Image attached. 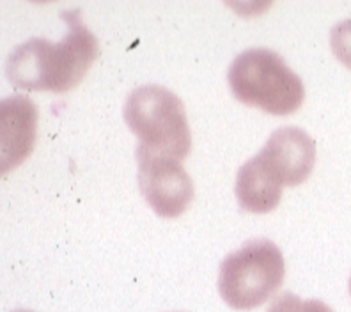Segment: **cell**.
I'll return each mask as SVG.
<instances>
[{"label": "cell", "mask_w": 351, "mask_h": 312, "mask_svg": "<svg viewBox=\"0 0 351 312\" xmlns=\"http://www.w3.org/2000/svg\"><path fill=\"white\" fill-rule=\"evenodd\" d=\"M68 34L59 43L30 38L18 45L5 62V77L23 91L66 93L86 77L99 53L96 36L84 25L80 9L64 11Z\"/></svg>", "instance_id": "cell-1"}, {"label": "cell", "mask_w": 351, "mask_h": 312, "mask_svg": "<svg viewBox=\"0 0 351 312\" xmlns=\"http://www.w3.org/2000/svg\"><path fill=\"white\" fill-rule=\"evenodd\" d=\"M227 82L238 101L275 116H287L302 107L305 87L286 60L270 48H249L234 57Z\"/></svg>", "instance_id": "cell-2"}, {"label": "cell", "mask_w": 351, "mask_h": 312, "mask_svg": "<svg viewBox=\"0 0 351 312\" xmlns=\"http://www.w3.org/2000/svg\"><path fill=\"white\" fill-rule=\"evenodd\" d=\"M126 124L141 147L183 160L192 145L189 117L180 96L158 84L133 89L123 110Z\"/></svg>", "instance_id": "cell-3"}, {"label": "cell", "mask_w": 351, "mask_h": 312, "mask_svg": "<svg viewBox=\"0 0 351 312\" xmlns=\"http://www.w3.org/2000/svg\"><path fill=\"white\" fill-rule=\"evenodd\" d=\"M284 275L280 248L268 238H254L220 263L219 293L234 311H252L277 293Z\"/></svg>", "instance_id": "cell-4"}, {"label": "cell", "mask_w": 351, "mask_h": 312, "mask_svg": "<svg viewBox=\"0 0 351 312\" xmlns=\"http://www.w3.org/2000/svg\"><path fill=\"white\" fill-rule=\"evenodd\" d=\"M137 180L147 204L158 217H180L193 199V183L180 160L137 145Z\"/></svg>", "instance_id": "cell-5"}, {"label": "cell", "mask_w": 351, "mask_h": 312, "mask_svg": "<svg viewBox=\"0 0 351 312\" xmlns=\"http://www.w3.org/2000/svg\"><path fill=\"white\" fill-rule=\"evenodd\" d=\"M270 174L282 187H298L316 163V142L298 126H280L257 153Z\"/></svg>", "instance_id": "cell-6"}, {"label": "cell", "mask_w": 351, "mask_h": 312, "mask_svg": "<svg viewBox=\"0 0 351 312\" xmlns=\"http://www.w3.org/2000/svg\"><path fill=\"white\" fill-rule=\"evenodd\" d=\"M38 135V107L23 95H13L0 103V171H13L30 156Z\"/></svg>", "instance_id": "cell-7"}, {"label": "cell", "mask_w": 351, "mask_h": 312, "mask_svg": "<svg viewBox=\"0 0 351 312\" xmlns=\"http://www.w3.org/2000/svg\"><path fill=\"white\" fill-rule=\"evenodd\" d=\"M236 199L249 213H268L280 202L282 184L263 165L259 156L247 160L238 171L234 183Z\"/></svg>", "instance_id": "cell-8"}, {"label": "cell", "mask_w": 351, "mask_h": 312, "mask_svg": "<svg viewBox=\"0 0 351 312\" xmlns=\"http://www.w3.org/2000/svg\"><path fill=\"white\" fill-rule=\"evenodd\" d=\"M266 312H334L322 300H305L293 293H282L270 304Z\"/></svg>", "instance_id": "cell-9"}, {"label": "cell", "mask_w": 351, "mask_h": 312, "mask_svg": "<svg viewBox=\"0 0 351 312\" xmlns=\"http://www.w3.org/2000/svg\"><path fill=\"white\" fill-rule=\"evenodd\" d=\"M330 48L334 56L351 69V18L341 20L330 30Z\"/></svg>", "instance_id": "cell-10"}, {"label": "cell", "mask_w": 351, "mask_h": 312, "mask_svg": "<svg viewBox=\"0 0 351 312\" xmlns=\"http://www.w3.org/2000/svg\"><path fill=\"white\" fill-rule=\"evenodd\" d=\"M13 312H34V311H29V309H18V311H13Z\"/></svg>", "instance_id": "cell-11"}, {"label": "cell", "mask_w": 351, "mask_h": 312, "mask_svg": "<svg viewBox=\"0 0 351 312\" xmlns=\"http://www.w3.org/2000/svg\"><path fill=\"white\" fill-rule=\"evenodd\" d=\"M350 295H351V277H350Z\"/></svg>", "instance_id": "cell-12"}]
</instances>
